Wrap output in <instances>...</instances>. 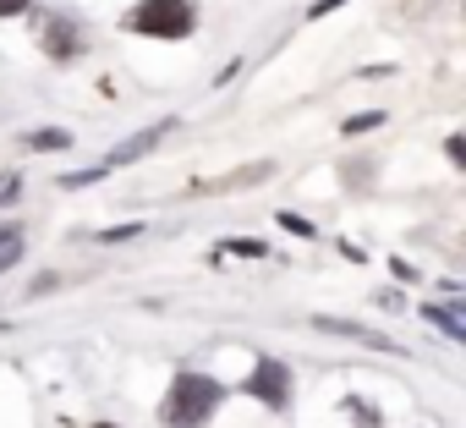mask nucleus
<instances>
[{"mask_svg": "<svg viewBox=\"0 0 466 428\" xmlns=\"http://www.w3.org/2000/svg\"><path fill=\"white\" fill-rule=\"evenodd\" d=\"M39 45H45L50 61H77V56H83V34H77V23H66V17H50L45 34H39Z\"/></svg>", "mask_w": 466, "mask_h": 428, "instance_id": "39448f33", "label": "nucleus"}, {"mask_svg": "<svg viewBox=\"0 0 466 428\" xmlns=\"http://www.w3.org/2000/svg\"><path fill=\"white\" fill-rule=\"evenodd\" d=\"M384 121H390L384 110H357V116L340 121V132H346V138H362V132H373V127H384Z\"/></svg>", "mask_w": 466, "mask_h": 428, "instance_id": "9b49d317", "label": "nucleus"}, {"mask_svg": "<svg viewBox=\"0 0 466 428\" xmlns=\"http://www.w3.org/2000/svg\"><path fill=\"white\" fill-rule=\"evenodd\" d=\"M34 6V0H0V17H23Z\"/></svg>", "mask_w": 466, "mask_h": 428, "instance_id": "aec40b11", "label": "nucleus"}, {"mask_svg": "<svg viewBox=\"0 0 466 428\" xmlns=\"http://www.w3.org/2000/svg\"><path fill=\"white\" fill-rule=\"evenodd\" d=\"M192 28H198L192 0H137L127 12V34L137 39H187Z\"/></svg>", "mask_w": 466, "mask_h": 428, "instance_id": "f03ea898", "label": "nucleus"}, {"mask_svg": "<svg viewBox=\"0 0 466 428\" xmlns=\"http://www.w3.org/2000/svg\"><path fill=\"white\" fill-rule=\"evenodd\" d=\"M242 390H248L253 401H264L269 412H286V406H291V368H286L280 357H258L253 373L242 379Z\"/></svg>", "mask_w": 466, "mask_h": 428, "instance_id": "7ed1b4c3", "label": "nucleus"}, {"mask_svg": "<svg viewBox=\"0 0 466 428\" xmlns=\"http://www.w3.org/2000/svg\"><path fill=\"white\" fill-rule=\"evenodd\" d=\"M94 428H116V423H94Z\"/></svg>", "mask_w": 466, "mask_h": 428, "instance_id": "412c9836", "label": "nucleus"}, {"mask_svg": "<svg viewBox=\"0 0 466 428\" xmlns=\"http://www.w3.org/2000/svg\"><path fill=\"white\" fill-rule=\"evenodd\" d=\"M99 176H110V165H105V159H99L94 170H61V176H56V187H66V192H77V187H94Z\"/></svg>", "mask_w": 466, "mask_h": 428, "instance_id": "f8f14e48", "label": "nucleus"}, {"mask_svg": "<svg viewBox=\"0 0 466 428\" xmlns=\"http://www.w3.org/2000/svg\"><path fill=\"white\" fill-rule=\"evenodd\" d=\"M28 148H34V154H66V148H72V132L39 127V132H28Z\"/></svg>", "mask_w": 466, "mask_h": 428, "instance_id": "0eeeda50", "label": "nucleus"}, {"mask_svg": "<svg viewBox=\"0 0 466 428\" xmlns=\"http://www.w3.org/2000/svg\"><path fill=\"white\" fill-rule=\"evenodd\" d=\"M313 330H324V335H340V341H357V346H379V352H400L390 335H373V330H362L357 319H335V313H313Z\"/></svg>", "mask_w": 466, "mask_h": 428, "instance_id": "423d86ee", "label": "nucleus"}, {"mask_svg": "<svg viewBox=\"0 0 466 428\" xmlns=\"http://www.w3.org/2000/svg\"><path fill=\"white\" fill-rule=\"evenodd\" d=\"M422 324L444 330V341H466V324H461V319H455L450 308H433V302H428V308H422Z\"/></svg>", "mask_w": 466, "mask_h": 428, "instance_id": "6e6552de", "label": "nucleus"}, {"mask_svg": "<svg viewBox=\"0 0 466 428\" xmlns=\"http://www.w3.org/2000/svg\"><path fill=\"white\" fill-rule=\"evenodd\" d=\"M335 6H346V0H313V6H308V17H313V23H319V17H329V12H335Z\"/></svg>", "mask_w": 466, "mask_h": 428, "instance_id": "6ab92c4d", "label": "nucleus"}, {"mask_svg": "<svg viewBox=\"0 0 466 428\" xmlns=\"http://www.w3.org/2000/svg\"><path fill=\"white\" fill-rule=\"evenodd\" d=\"M17 192H23V176H17V170H6V176H0V209H6Z\"/></svg>", "mask_w": 466, "mask_h": 428, "instance_id": "dca6fc26", "label": "nucleus"}, {"mask_svg": "<svg viewBox=\"0 0 466 428\" xmlns=\"http://www.w3.org/2000/svg\"><path fill=\"white\" fill-rule=\"evenodd\" d=\"M444 154H450V165H466V138L450 132V138H444Z\"/></svg>", "mask_w": 466, "mask_h": 428, "instance_id": "f3484780", "label": "nucleus"}, {"mask_svg": "<svg viewBox=\"0 0 466 428\" xmlns=\"http://www.w3.org/2000/svg\"><path fill=\"white\" fill-rule=\"evenodd\" d=\"M148 226H105V231H94L99 242H132V237H143Z\"/></svg>", "mask_w": 466, "mask_h": 428, "instance_id": "4468645a", "label": "nucleus"}, {"mask_svg": "<svg viewBox=\"0 0 466 428\" xmlns=\"http://www.w3.org/2000/svg\"><path fill=\"white\" fill-rule=\"evenodd\" d=\"M280 226H286V231H297V237H313V226H308V220H302V214H291V209H286V214H280Z\"/></svg>", "mask_w": 466, "mask_h": 428, "instance_id": "a211bd4d", "label": "nucleus"}, {"mask_svg": "<svg viewBox=\"0 0 466 428\" xmlns=\"http://www.w3.org/2000/svg\"><path fill=\"white\" fill-rule=\"evenodd\" d=\"M176 132V116H165V121H154V127H143V132H132V138H121L110 154H105V165L110 170H121V165H137L143 154H154L159 148V138H170Z\"/></svg>", "mask_w": 466, "mask_h": 428, "instance_id": "20e7f679", "label": "nucleus"}, {"mask_svg": "<svg viewBox=\"0 0 466 428\" xmlns=\"http://www.w3.org/2000/svg\"><path fill=\"white\" fill-rule=\"evenodd\" d=\"M340 412H346V417H357V428H384V412H379V406H368L362 395H346V401H340Z\"/></svg>", "mask_w": 466, "mask_h": 428, "instance_id": "1a4fd4ad", "label": "nucleus"}, {"mask_svg": "<svg viewBox=\"0 0 466 428\" xmlns=\"http://www.w3.org/2000/svg\"><path fill=\"white\" fill-rule=\"evenodd\" d=\"M275 165H253V170H230L225 181H203V192H219V187H248V181H269Z\"/></svg>", "mask_w": 466, "mask_h": 428, "instance_id": "9d476101", "label": "nucleus"}, {"mask_svg": "<svg viewBox=\"0 0 466 428\" xmlns=\"http://www.w3.org/2000/svg\"><path fill=\"white\" fill-rule=\"evenodd\" d=\"M23 259V231L17 226H0V270H12Z\"/></svg>", "mask_w": 466, "mask_h": 428, "instance_id": "ddd939ff", "label": "nucleus"}, {"mask_svg": "<svg viewBox=\"0 0 466 428\" xmlns=\"http://www.w3.org/2000/svg\"><path fill=\"white\" fill-rule=\"evenodd\" d=\"M225 401V384L208 379V373H176L165 401H159V423L165 428H203Z\"/></svg>", "mask_w": 466, "mask_h": 428, "instance_id": "f257e3e1", "label": "nucleus"}, {"mask_svg": "<svg viewBox=\"0 0 466 428\" xmlns=\"http://www.w3.org/2000/svg\"><path fill=\"white\" fill-rule=\"evenodd\" d=\"M225 248L237 253V259H264V253H269V248H264V242H253V237H237V242H225Z\"/></svg>", "mask_w": 466, "mask_h": 428, "instance_id": "2eb2a0df", "label": "nucleus"}]
</instances>
